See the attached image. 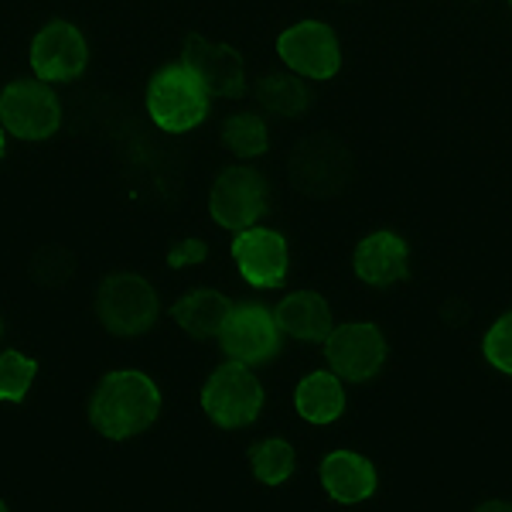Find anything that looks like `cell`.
Segmentation results:
<instances>
[{"mask_svg": "<svg viewBox=\"0 0 512 512\" xmlns=\"http://www.w3.org/2000/svg\"><path fill=\"white\" fill-rule=\"evenodd\" d=\"M0 338H4V321H0Z\"/></svg>", "mask_w": 512, "mask_h": 512, "instance_id": "27", "label": "cell"}, {"mask_svg": "<svg viewBox=\"0 0 512 512\" xmlns=\"http://www.w3.org/2000/svg\"><path fill=\"white\" fill-rule=\"evenodd\" d=\"M38 379V362L28 352H0V403L18 407L31 396Z\"/></svg>", "mask_w": 512, "mask_h": 512, "instance_id": "19", "label": "cell"}, {"mask_svg": "<svg viewBox=\"0 0 512 512\" xmlns=\"http://www.w3.org/2000/svg\"><path fill=\"white\" fill-rule=\"evenodd\" d=\"M338 4H355V0H338Z\"/></svg>", "mask_w": 512, "mask_h": 512, "instance_id": "26", "label": "cell"}, {"mask_svg": "<svg viewBox=\"0 0 512 512\" xmlns=\"http://www.w3.org/2000/svg\"><path fill=\"white\" fill-rule=\"evenodd\" d=\"M284 325H280L274 304L260 301H233L222 308L212 338L219 342V352L229 362L239 366H263V362L277 359L280 345H284Z\"/></svg>", "mask_w": 512, "mask_h": 512, "instance_id": "4", "label": "cell"}, {"mask_svg": "<svg viewBox=\"0 0 512 512\" xmlns=\"http://www.w3.org/2000/svg\"><path fill=\"white\" fill-rule=\"evenodd\" d=\"M311 103V93L308 86H304V79H297L294 72L284 69V76H277L270 82V106H277V110L284 113H304Z\"/></svg>", "mask_w": 512, "mask_h": 512, "instance_id": "22", "label": "cell"}, {"mask_svg": "<svg viewBox=\"0 0 512 512\" xmlns=\"http://www.w3.org/2000/svg\"><path fill=\"white\" fill-rule=\"evenodd\" d=\"M246 472L263 492H284L301 478V458L287 437H260L246 454Z\"/></svg>", "mask_w": 512, "mask_h": 512, "instance_id": "16", "label": "cell"}, {"mask_svg": "<svg viewBox=\"0 0 512 512\" xmlns=\"http://www.w3.org/2000/svg\"><path fill=\"white\" fill-rule=\"evenodd\" d=\"M229 297L216 287H188L171 301V325L188 338H205L216 332V321Z\"/></svg>", "mask_w": 512, "mask_h": 512, "instance_id": "17", "label": "cell"}, {"mask_svg": "<svg viewBox=\"0 0 512 512\" xmlns=\"http://www.w3.org/2000/svg\"><path fill=\"white\" fill-rule=\"evenodd\" d=\"M4 154H7V137H4V127H0V161H4Z\"/></svg>", "mask_w": 512, "mask_h": 512, "instance_id": "24", "label": "cell"}, {"mask_svg": "<svg viewBox=\"0 0 512 512\" xmlns=\"http://www.w3.org/2000/svg\"><path fill=\"white\" fill-rule=\"evenodd\" d=\"M168 260H171V267H175V270L195 267V263L202 260V243H198V239H185V243L171 246V250H168Z\"/></svg>", "mask_w": 512, "mask_h": 512, "instance_id": "23", "label": "cell"}, {"mask_svg": "<svg viewBox=\"0 0 512 512\" xmlns=\"http://www.w3.org/2000/svg\"><path fill=\"white\" fill-rule=\"evenodd\" d=\"M161 318V294L147 274L134 267L110 270L96 284L93 294V321L110 338H140Z\"/></svg>", "mask_w": 512, "mask_h": 512, "instance_id": "2", "label": "cell"}, {"mask_svg": "<svg viewBox=\"0 0 512 512\" xmlns=\"http://www.w3.org/2000/svg\"><path fill=\"white\" fill-rule=\"evenodd\" d=\"M482 359L489 362L492 373L512 379V308L495 315L482 332Z\"/></svg>", "mask_w": 512, "mask_h": 512, "instance_id": "20", "label": "cell"}, {"mask_svg": "<svg viewBox=\"0 0 512 512\" xmlns=\"http://www.w3.org/2000/svg\"><path fill=\"white\" fill-rule=\"evenodd\" d=\"M229 256H233V270L253 291H280L287 287L294 270L291 243L280 229L256 222V226L236 229L233 243H229Z\"/></svg>", "mask_w": 512, "mask_h": 512, "instance_id": "7", "label": "cell"}, {"mask_svg": "<svg viewBox=\"0 0 512 512\" xmlns=\"http://www.w3.org/2000/svg\"><path fill=\"white\" fill-rule=\"evenodd\" d=\"M509 14H512V0H509Z\"/></svg>", "mask_w": 512, "mask_h": 512, "instance_id": "29", "label": "cell"}, {"mask_svg": "<svg viewBox=\"0 0 512 512\" xmlns=\"http://www.w3.org/2000/svg\"><path fill=\"white\" fill-rule=\"evenodd\" d=\"M410 267V243L400 229L376 226L359 236L352 246V270L369 287H396L407 277Z\"/></svg>", "mask_w": 512, "mask_h": 512, "instance_id": "13", "label": "cell"}, {"mask_svg": "<svg viewBox=\"0 0 512 512\" xmlns=\"http://www.w3.org/2000/svg\"><path fill=\"white\" fill-rule=\"evenodd\" d=\"M28 62L45 82L79 79L89 65V41L69 21H45L28 41Z\"/></svg>", "mask_w": 512, "mask_h": 512, "instance_id": "12", "label": "cell"}, {"mask_svg": "<svg viewBox=\"0 0 512 512\" xmlns=\"http://www.w3.org/2000/svg\"><path fill=\"white\" fill-rule=\"evenodd\" d=\"M212 110V86L202 65L195 62H168L154 72L147 86V120L164 134H188L202 127Z\"/></svg>", "mask_w": 512, "mask_h": 512, "instance_id": "3", "label": "cell"}, {"mask_svg": "<svg viewBox=\"0 0 512 512\" xmlns=\"http://www.w3.org/2000/svg\"><path fill=\"white\" fill-rule=\"evenodd\" d=\"M274 311H277L280 325H284V332L297 338V342L321 345L325 335L335 328L332 304L311 291V287H287V291L280 287Z\"/></svg>", "mask_w": 512, "mask_h": 512, "instance_id": "15", "label": "cell"}, {"mask_svg": "<svg viewBox=\"0 0 512 512\" xmlns=\"http://www.w3.org/2000/svg\"><path fill=\"white\" fill-rule=\"evenodd\" d=\"M465 4H485V0H465Z\"/></svg>", "mask_w": 512, "mask_h": 512, "instance_id": "25", "label": "cell"}, {"mask_svg": "<svg viewBox=\"0 0 512 512\" xmlns=\"http://www.w3.org/2000/svg\"><path fill=\"white\" fill-rule=\"evenodd\" d=\"M222 151L239 164L260 161L270 151V123L260 113H236L222 127Z\"/></svg>", "mask_w": 512, "mask_h": 512, "instance_id": "18", "label": "cell"}, {"mask_svg": "<svg viewBox=\"0 0 512 512\" xmlns=\"http://www.w3.org/2000/svg\"><path fill=\"white\" fill-rule=\"evenodd\" d=\"M0 509H7V502H4V499H0Z\"/></svg>", "mask_w": 512, "mask_h": 512, "instance_id": "28", "label": "cell"}, {"mask_svg": "<svg viewBox=\"0 0 512 512\" xmlns=\"http://www.w3.org/2000/svg\"><path fill=\"white\" fill-rule=\"evenodd\" d=\"M277 59L304 82H332L345 65V48L328 21L301 18L277 31Z\"/></svg>", "mask_w": 512, "mask_h": 512, "instance_id": "5", "label": "cell"}, {"mask_svg": "<svg viewBox=\"0 0 512 512\" xmlns=\"http://www.w3.org/2000/svg\"><path fill=\"white\" fill-rule=\"evenodd\" d=\"M318 485H321V499L332 509H355V506H369L379 495V472L362 451L332 448L321 454Z\"/></svg>", "mask_w": 512, "mask_h": 512, "instance_id": "11", "label": "cell"}, {"mask_svg": "<svg viewBox=\"0 0 512 512\" xmlns=\"http://www.w3.org/2000/svg\"><path fill=\"white\" fill-rule=\"evenodd\" d=\"M304 158H308L315 168H301V181L311 188V192H318V195H332L342 188V178H345V171H342V161H338V154L335 151H328V147H304Z\"/></svg>", "mask_w": 512, "mask_h": 512, "instance_id": "21", "label": "cell"}, {"mask_svg": "<svg viewBox=\"0 0 512 512\" xmlns=\"http://www.w3.org/2000/svg\"><path fill=\"white\" fill-rule=\"evenodd\" d=\"M0 123L7 134L18 140H45L62 127V103L45 82L38 79H14L0 93Z\"/></svg>", "mask_w": 512, "mask_h": 512, "instance_id": "10", "label": "cell"}, {"mask_svg": "<svg viewBox=\"0 0 512 512\" xmlns=\"http://www.w3.org/2000/svg\"><path fill=\"white\" fill-rule=\"evenodd\" d=\"M270 212H274L270 185L250 164L229 168L226 175H219V181L209 192V216L216 226L229 229V233L256 226V222H267Z\"/></svg>", "mask_w": 512, "mask_h": 512, "instance_id": "9", "label": "cell"}, {"mask_svg": "<svg viewBox=\"0 0 512 512\" xmlns=\"http://www.w3.org/2000/svg\"><path fill=\"white\" fill-rule=\"evenodd\" d=\"M198 407H202V417L219 431L250 427L263 410V386L253 373H246V366L233 362V366H222L202 379Z\"/></svg>", "mask_w": 512, "mask_h": 512, "instance_id": "8", "label": "cell"}, {"mask_svg": "<svg viewBox=\"0 0 512 512\" xmlns=\"http://www.w3.org/2000/svg\"><path fill=\"white\" fill-rule=\"evenodd\" d=\"M291 410L311 431H328L349 414V383L328 366L311 369L294 383Z\"/></svg>", "mask_w": 512, "mask_h": 512, "instance_id": "14", "label": "cell"}, {"mask_svg": "<svg viewBox=\"0 0 512 512\" xmlns=\"http://www.w3.org/2000/svg\"><path fill=\"white\" fill-rule=\"evenodd\" d=\"M321 355H325V366L349 386H366L390 366V342L373 321H335V328L321 342Z\"/></svg>", "mask_w": 512, "mask_h": 512, "instance_id": "6", "label": "cell"}, {"mask_svg": "<svg viewBox=\"0 0 512 512\" xmlns=\"http://www.w3.org/2000/svg\"><path fill=\"white\" fill-rule=\"evenodd\" d=\"M164 390L147 369L113 366L96 379L89 396V424L106 441H137L158 427Z\"/></svg>", "mask_w": 512, "mask_h": 512, "instance_id": "1", "label": "cell"}]
</instances>
